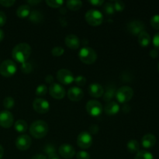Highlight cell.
I'll return each mask as SVG.
<instances>
[{
  "mask_svg": "<svg viewBox=\"0 0 159 159\" xmlns=\"http://www.w3.org/2000/svg\"><path fill=\"white\" fill-rule=\"evenodd\" d=\"M149 54H150L151 57H152V58H156L158 56V51L157 49H152V51H150V53H149Z\"/></svg>",
  "mask_w": 159,
  "mask_h": 159,
  "instance_id": "43",
  "label": "cell"
},
{
  "mask_svg": "<svg viewBox=\"0 0 159 159\" xmlns=\"http://www.w3.org/2000/svg\"><path fill=\"white\" fill-rule=\"evenodd\" d=\"M51 53L54 57H60V56L63 55V54L65 53V50L62 47H54L51 50Z\"/></svg>",
  "mask_w": 159,
  "mask_h": 159,
  "instance_id": "31",
  "label": "cell"
},
{
  "mask_svg": "<svg viewBox=\"0 0 159 159\" xmlns=\"http://www.w3.org/2000/svg\"><path fill=\"white\" fill-rule=\"evenodd\" d=\"M3 155H4V149H3L2 146L0 144V159L3 157Z\"/></svg>",
  "mask_w": 159,
  "mask_h": 159,
  "instance_id": "48",
  "label": "cell"
},
{
  "mask_svg": "<svg viewBox=\"0 0 159 159\" xmlns=\"http://www.w3.org/2000/svg\"><path fill=\"white\" fill-rule=\"evenodd\" d=\"M48 159H60V157H59L56 153H54V154H51V155H49V156H48Z\"/></svg>",
  "mask_w": 159,
  "mask_h": 159,
  "instance_id": "47",
  "label": "cell"
},
{
  "mask_svg": "<svg viewBox=\"0 0 159 159\" xmlns=\"http://www.w3.org/2000/svg\"><path fill=\"white\" fill-rule=\"evenodd\" d=\"M89 2L95 6H100L103 4L104 1L103 0H90V1H89Z\"/></svg>",
  "mask_w": 159,
  "mask_h": 159,
  "instance_id": "42",
  "label": "cell"
},
{
  "mask_svg": "<svg viewBox=\"0 0 159 159\" xmlns=\"http://www.w3.org/2000/svg\"><path fill=\"white\" fill-rule=\"evenodd\" d=\"M156 143V138L152 134H147L141 139V144L144 148H152Z\"/></svg>",
  "mask_w": 159,
  "mask_h": 159,
  "instance_id": "19",
  "label": "cell"
},
{
  "mask_svg": "<svg viewBox=\"0 0 159 159\" xmlns=\"http://www.w3.org/2000/svg\"><path fill=\"white\" fill-rule=\"evenodd\" d=\"M33 70V66L31 65V63L30 62H24V63L22 64V66H21V71H23V73L25 74H28V73L31 72Z\"/></svg>",
  "mask_w": 159,
  "mask_h": 159,
  "instance_id": "32",
  "label": "cell"
},
{
  "mask_svg": "<svg viewBox=\"0 0 159 159\" xmlns=\"http://www.w3.org/2000/svg\"><path fill=\"white\" fill-rule=\"evenodd\" d=\"M42 14L40 12L37 10H34L32 12H30L29 16V20L34 23H39L42 20Z\"/></svg>",
  "mask_w": 159,
  "mask_h": 159,
  "instance_id": "26",
  "label": "cell"
},
{
  "mask_svg": "<svg viewBox=\"0 0 159 159\" xmlns=\"http://www.w3.org/2000/svg\"><path fill=\"white\" fill-rule=\"evenodd\" d=\"M14 127H15V130L19 133L26 132L28 129L27 123L23 120H18L14 124Z\"/></svg>",
  "mask_w": 159,
  "mask_h": 159,
  "instance_id": "23",
  "label": "cell"
},
{
  "mask_svg": "<svg viewBox=\"0 0 159 159\" xmlns=\"http://www.w3.org/2000/svg\"><path fill=\"white\" fill-rule=\"evenodd\" d=\"M83 91L82 90V89L77 86L71 87L68 91V97L71 101L78 102V101H80L83 98Z\"/></svg>",
  "mask_w": 159,
  "mask_h": 159,
  "instance_id": "16",
  "label": "cell"
},
{
  "mask_svg": "<svg viewBox=\"0 0 159 159\" xmlns=\"http://www.w3.org/2000/svg\"><path fill=\"white\" fill-rule=\"evenodd\" d=\"M114 89H108V90L107 91V93L104 94V100L105 101H110V99H113V96H114Z\"/></svg>",
  "mask_w": 159,
  "mask_h": 159,
  "instance_id": "35",
  "label": "cell"
},
{
  "mask_svg": "<svg viewBox=\"0 0 159 159\" xmlns=\"http://www.w3.org/2000/svg\"><path fill=\"white\" fill-rule=\"evenodd\" d=\"M57 79L64 85H69L73 82L75 78L72 72L68 69H60L57 72Z\"/></svg>",
  "mask_w": 159,
  "mask_h": 159,
  "instance_id": "9",
  "label": "cell"
},
{
  "mask_svg": "<svg viewBox=\"0 0 159 159\" xmlns=\"http://www.w3.org/2000/svg\"><path fill=\"white\" fill-rule=\"evenodd\" d=\"M76 157L78 159H90V155L85 151H81L78 152Z\"/></svg>",
  "mask_w": 159,
  "mask_h": 159,
  "instance_id": "38",
  "label": "cell"
},
{
  "mask_svg": "<svg viewBox=\"0 0 159 159\" xmlns=\"http://www.w3.org/2000/svg\"><path fill=\"white\" fill-rule=\"evenodd\" d=\"M86 111L93 116H97L102 113L103 107L102 105L97 100H89L85 106Z\"/></svg>",
  "mask_w": 159,
  "mask_h": 159,
  "instance_id": "7",
  "label": "cell"
},
{
  "mask_svg": "<svg viewBox=\"0 0 159 159\" xmlns=\"http://www.w3.org/2000/svg\"><path fill=\"white\" fill-rule=\"evenodd\" d=\"M28 4L30 5H34V4H37V3H40V0H36V1H31V0H30V1L27 2Z\"/></svg>",
  "mask_w": 159,
  "mask_h": 159,
  "instance_id": "49",
  "label": "cell"
},
{
  "mask_svg": "<svg viewBox=\"0 0 159 159\" xmlns=\"http://www.w3.org/2000/svg\"><path fill=\"white\" fill-rule=\"evenodd\" d=\"M158 71H159V63H158Z\"/></svg>",
  "mask_w": 159,
  "mask_h": 159,
  "instance_id": "51",
  "label": "cell"
},
{
  "mask_svg": "<svg viewBox=\"0 0 159 159\" xmlns=\"http://www.w3.org/2000/svg\"><path fill=\"white\" fill-rule=\"evenodd\" d=\"M46 3L52 8H58L63 5L64 2L62 0H59V1H57V0H47Z\"/></svg>",
  "mask_w": 159,
  "mask_h": 159,
  "instance_id": "33",
  "label": "cell"
},
{
  "mask_svg": "<svg viewBox=\"0 0 159 159\" xmlns=\"http://www.w3.org/2000/svg\"><path fill=\"white\" fill-rule=\"evenodd\" d=\"M120 111V106L118 103L113 101H110L107 105L104 107V112L107 113V115H115Z\"/></svg>",
  "mask_w": 159,
  "mask_h": 159,
  "instance_id": "20",
  "label": "cell"
},
{
  "mask_svg": "<svg viewBox=\"0 0 159 159\" xmlns=\"http://www.w3.org/2000/svg\"><path fill=\"white\" fill-rule=\"evenodd\" d=\"M48 125L43 120H36L30 127V133L34 138L40 139L44 138L48 133Z\"/></svg>",
  "mask_w": 159,
  "mask_h": 159,
  "instance_id": "2",
  "label": "cell"
},
{
  "mask_svg": "<svg viewBox=\"0 0 159 159\" xmlns=\"http://www.w3.org/2000/svg\"><path fill=\"white\" fill-rule=\"evenodd\" d=\"M49 93L53 98L56 99H61L65 96V89L61 85L58 83H53L49 87Z\"/></svg>",
  "mask_w": 159,
  "mask_h": 159,
  "instance_id": "11",
  "label": "cell"
},
{
  "mask_svg": "<svg viewBox=\"0 0 159 159\" xmlns=\"http://www.w3.org/2000/svg\"><path fill=\"white\" fill-rule=\"evenodd\" d=\"M30 14V6L29 5H21L16 10L17 16L21 19H24L29 16Z\"/></svg>",
  "mask_w": 159,
  "mask_h": 159,
  "instance_id": "21",
  "label": "cell"
},
{
  "mask_svg": "<svg viewBox=\"0 0 159 159\" xmlns=\"http://www.w3.org/2000/svg\"><path fill=\"white\" fill-rule=\"evenodd\" d=\"M31 159H48L47 158L46 156L43 155H40V154H38V155H34Z\"/></svg>",
  "mask_w": 159,
  "mask_h": 159,
  "instance_id": "46",
  "label": "cell"
},
{
  "mask_svg": "<svg viewBox=\"0 0 159 159\" xmlns=\"http://www.w3.org/2000/svg\"><path fill=\"white\" fill-rule=\"evenodd\" d=\"M93 144V138L87 131H82L79 134L77 138V144L82 149H87L91 147Z\"/></svg>",
  "mask_w": 159,
  "mask_h": 159,
  "instance_id": "8",
  "label": "cell"
},
{
  "mask_svg": "<svg viewBox=\"0 0 159 159\" xmlns=\"http://www.w3.org/2000/svg\"><path fill=\"white\" fill-rule=\"evenodd\" d=\"M113 6H114V9L118 12L124 10V7H125V4L124 2L122 1H115L113 3Z\"/></svg>",
  "mask_w": 159,
  "mask_h": 159,
  "instance_id": "36",
  "label": "cell"
},
{
  "mask_svg": "<svg viewBox=\"0 0 159 159\" xmlns=\"http://www.w3.org/2000/svg\"><path fill=\"white\" fill-rule=\"evenodd\" d=\"M58 152L61 156L64 158L70 159L75 156V151L71 145L68 144H63L59 147Z\"/></svg>",
  "mask_w": 159,
  "mask_h": 159,
  "instance_id": "15",
  "label": "cell"
},
{
  "mask_svg": "<svg viewBox=\"0 0 159 159\" xmlns=\"http://www.w3.org/2000/svg\"><path fill=\"white\" fill-rule=\"evenodd\" d=\"M34 110L39 113H46L50 110L49 102L42 98H37L33 102Z\"/></svg>",
  "mask_w": 159,
  "mask_h": 159,
  "instance_id": "10",
  "label": "cell"
},
{
  "mask_svg": "<svg viewBox=\"0 0 159 159\" xmlns=\"http://www.w3.org/2000/svg\"><path fill=\"white\" fill-rule=\"evenodd\" d=\"M15 2H16L14 0H0V4L5 7H10L15 4Z\"/></svg>",
  "mask_w": 159,
  "mask_h": 159,
  "instance_id": "39",
  "label": "cell"
},
{
  "mask_svg": "<svg viewBox=\"0 0 159 159\" xmlns=\"http://www.w3.org/2000/svg\"><path fill=\"white\" fill-rule=\"evenodd\" d=\"M48 90V87L45 85H43V84H41V85H39L37 87L35 93L37 96H43L47 94Z\"/></svg>",
  "mask_w": 159,
  "mask_h": 159,
  "instance_id": "28",
  "label": "cell"
},
{
  "mask_svg": "<svg viewBox=\"0 0 159 159\" xmlns=\"http://www.w3.org/2000/svg\"><path fill=\"white\" fill-rule=\"evenodd\" d=\"M14 104H15V101H14L13 98L10 97V96L5 98L4 100H3V106L7 110L12 109L14 107Z\"/></svg>",
  "mask_w": 159,
  "mask_h": 159,
  "instance_id": "29",
  "label": "cell"
},
{
  "mask_svg": "<svg viewBox=\"0 0 159 159\" xmlns=\"http://www.w3.org/2000/svg\"><path fill=\"white\" fill-rule=\"evenodd\" d=\"M6 23V15L4 12L0 11V27L4 26Z\"/></svg>",
  "mask_w": 159,
  "mask_h": 159,
  "instance_id": "40",
  "label": "cell"
},
{
  "mask_svg": "<svg viewBox=\"0 0 159 159\" xmlns=\"http://www.w3.org/2000/svg\"><path fill=\"white\" fill-rule=\"evenodd\" d=\"M116 99L121 103L129 102L134 96V90L129 86H122L115 93Z\"/></svg>",
  "mask_w": 159,
  "mask_h": 159,
  "instance_id": "5",
  "label": "cell"
},
{
  "mask_svg": "<svg viewBox=\"0 0 159 159\" xmlns=\"http://www.w3.org/2000/svg\"><path fill=\"white\" fill-rule=\"evenodd\" d=\"M85 19L87 23L93 26H99L103 21V15L97 9H89L85 13Z\"/></svg>",
  "mask_w": 159,
  "mask_h": 159,
  "instance_id": "4",
  "label": "cell"
},
{
  "mask_svg": "<svg viewBox=\"0 0 159 159\" xmlns=\"http://www.w3.org/2000/svg\"><path fill=\"white\" fill-rule=\"evenodd\" d=\"M17 67L12 60H6L0 65V74L4 77H11L16 72Z\"/></svg>",
  "mask_w": 159,
  "mask_h": 159,
  "instance_id": "6",
  "label": "cell"
},
{
  "mask_svg": "<svg viewBox=\"0 0 159 159\" xmlns=\"http://www.w3.org/2000/svg\"><path fill=\"white\" fill-rule=\"evenodd\" d=\"M74 81L75 82V83L77 84L78 85H79V86H84V85H85V83H86V79H85L84 76L82 75L77 76V77L74 79Z\"/></svg>",
  "mask_w": 159,
  "mask_h": 159,
  "instance_id": "37",
  "label": "cell"
},
{
  "mask_svg": "<svg viewBox=\"0 0 159 159\" xmlns=\"http://www.w3.org/2000/svg\"><path fill=\"white\" fill-rule=\"evenodd\" d=\"M103 11L107 14V15H113L115 12L114 6H113V4L111 2H107L104 4L103 7Z\"/></svg>",
  "mask_w": 159,
  "mask_h": 159,
  "instance_id": "30",
  "label": "cell"
},
{
  "mask_svg": "<svg viewBox=\"0 0 159 159\" xmlns=\"http://www.w3.org/2000/svg\"><path fill=\"white\" fill-rule=\"evenodd\" d=\"M45 81H46V82H48V83H50L51 85V84H53L54 78H53V76L51 75H48L45 77Z\"/></svg>",
  "mask_w": 159,
  "mask_h": 159,
  "instance_id": "45",
  "label": "cell"
},
{
  "mask_svg": "<svg viewBox=\"0 0 159 159\" xmlns=\"http://www.w3.org/2000/svg\"><path fill=\"white\" fill-rule=\"evenodd\" d=\"M3 38H4V32L2 30L0 29V42L3 40Z\"/></svg>",
  "mask_w": 159,
  "mask_h": 159,
  "instance_id": "50",
  "label": "cell"
},
{
  "mask_svg": "<svg viewBox=\"0 0 159 159\" xmlns=\"http://www.w3.org/2000/svg\"><path fill=\"white\" fill-rule=\"evenodd\" d=\"M31 54V47L27 43H20L16 45L12 51L14 60L23 64L27 61Z\"/></svg>",
  "mask_w": 159,
  "mask_h": 159,
  "instance_id": "1",
  "label": "cell"
},
{
  "mask_svg": "<svg viewBox=\"0 0 159 159\" xmlns=\"http://www.w3.org/2000/svg\"><path fill=\"white\" fill-rule=\"evenodd\" d=\"M134 159H154V157L151 152L147 151H139Z\"/></svg>",
  "mask_w": 159,
  "mask_h": 159,
  "instance_id": "27",
  "label": "cell"
},
{
  "mask_svg": "<svg viewBox=\"0 0 159 159\" xmlns=\"http://www.w3.org/2000/svg\"><path fill=\"white\" fill-rule=\"evenodd\" d=\"M153 45L155 46V49L159 50V32L157 33L153 37Z\"/></svg>",
  "mask_w": 159,
  "mask_h": 159,
  "instance_id": "41",
  "label": "cell"
},
{
  "mask_svg": "<svg viewBox=\"0 0 159 159\" xmlns=\"http://www.w3.org/2000/svg\"><path fill=\"white\" fill-rule=\"evenodd\" d=\"M32 140L27 134H23L19 136L16 140V146L20 151H26L30 147Z\"/></svg>",
  "mask_w": 159,
  "mask_h": 159,
  "instance_id": "14",
  "label": "cell"
},
{
  "mask_svg": "<svg viewBox=\"0 0 159 159\" xmlns=\"http://www.w3.org/2000/svg\"><path fill=\"white\" fill-rule=\"evenodd\" d=\"M79 57L81 61L87 65H92L97 59V54L91 48H82L79 52Z\"/></svg>",
  "mask_w": 159,
  "mask_h": 159,
  "instance_id": "3",
  "label": "cell"
},
{
  "mask_svg": "<svg viewBox=\"0 0 159 159\" xmlns=\"http://www.w3.org/2000/svg\"><path fill=\"white\" fill-rule=\"evenodd\" d=\"M45 152H46V153L51 155V154L55 153V149L53 147H51V146H48V147L45 148Z\"/></svg>",
  "mask_w": 159,
  "mask_h": 159,
  "instance_id": "44",
  "label": "cell"
},
{
  "mask_svg": "<svg viewBox=\"0 0 159 159\" xmlns=\"http://www.w3.org/2000/svg\"><path fill=\"white\" fill-rule=\"evenodd\" d=\"M13 115L8 110L0 112V126L4 128H9L13 124Z\"/></svg>",
  "mask_w": 159,
  "mask_h": 159,
  "instance_id": "12",
  "label": "cell"
},
{
  "mask_svg": "<svg viewBox=\"0 0 159 159\" xmlns=\"http://www.w3.org/2000/svg\"><path fill=\"white\" fill-rule=\"evenodd\" d=\"M151 25L155 30H159V15H155L151 19Z\"/></svg>",
  "mask_w": 159,
  "mask_h": 159,
  "instance_id": "34",
  "label": "cell"
},
{
  "mask_svg": "<svg viewBox=\"0 0 159 159\" xmlns=\"http://www.w3.org/2000/svg\"><path fill=\"white\" fill-rule=\"evenodd\" d=\"M127 30L133 35H139L141 32L144 31L145 26L143 22L139 20H134L127 24Z\"/></svg>",
  "mask_w": 159,
  "mask_h": 159,
  "instance_id": "13",
  "label": "cell"
},
{
  "mask_svg": "<svg viewBox=\"0 0 159 159\" xmlns=\"http://www.w3.org/2000/svg\"><path fill=\"white\" fill-rule=\"evenodd\" d=\"M127 148L128 152H130V153H135V152H139L140 144L136 140H130L127 142Z\"/></svg>",
  "mask_w": 159,
  "mask_h": 159,
  "instance_id": "25",
  "label": "cell"
},
{
  "mask_svg": "<svg viewBox=\"0 0 159 159\" xmlns=\"http://www.w3.org/2000/svg\"><path fill=\"white\" fill-rule=\"evenodd\" d=\"M67 7L73 11H77L82 6V2L80 0H69L66 2Z\"/></svg>",
  "mask_w": 159,
  "mask_h": 159,
  "instance_id": "24",
  "label": "cell"
},
{
  "mask_svg": "<svg viewBox=\"0 0 159 159\" xmlns=\"http://www.w3.org/2000/svg\"><path fill=\"white\" fill-rule=\"evenodd\" d=\"M89 93L93 97H101L104 94V89L100 84L93 83L89 87Z\"/></svg>",
  "mask_w": 159,
  "mask_h": 159,
  "instance_id": "18",
  "label": "cell"
},
{
  "mask_svg": "<svg viewBox=\"0 0 159 159\" xmlns=\"http://www.w3.org/2000/svg\"><path fill=\"white\" fill-rule=\"evenodd\" d=\"M65 43L68 48L71 50H76L80 46V40L79 38L75 34H69L66 36L65 39Z\"/></svg>",
  "mask_w": 159,
  "mask_h": 159,
  "instance_id": "17",
  "label": "cell"
},
{
  "mask_svg": "<svg viewBox=\"0 0 159 159\" xmlns=\"http://www.w3.org/2000/svg\"><path fill=\"white\" fill-rule=\"evenodd\" d=\"M151 42V37L148 33L146 31H143L138 35V43L141 46L147 47L148 46Z\"/></svg>",
  "mask_w": 159,
  "mask_h": 159,
  "instance_id": "22",
  "label": "cell"
}]
</instances>
